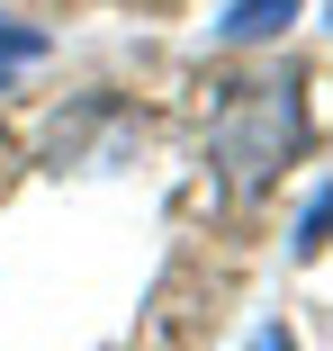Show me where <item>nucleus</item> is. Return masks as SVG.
<instances>
[{"instance_id":"obj_1","label":"nucleus","mask_w":333,"mask_h":351,"mask_svg":"<svg viewBox=\"0 0 333 351\" xmlns=\"http://www.w3.org/2000/svg\"><path fill=\"white\" fill-rule=\"evenodd\" d=\"M306 154V82L297 73H261V82H234L208 117V171L252 198V189H271L288 162Z\"/></svg>"},{"instance_id":"obj_5","label":"nucleus","mask_w":333,"mask_h":351,"mask_svg":"<svg viewBox=\"0 0 333 351\" xmlns=\"http://www.w3.org/2000/svg\"><path fill=\"white\" fill-rule=\"evenodd\" d=\"M252 351H297V342H288L280 324H261V342H252Z\"/></svg>"},{"instance_id":"obj_3","label":"nucleus","mask_w":333,"mask_h":351,"mask_svg":"<svg viewBox=\"0 0 333 351\" xmlns=\"http://www.w3.org/2000/svg\"><path fill=\"white\" fill-rule=\"evenodd\" d=\"M324 243H333V180H324V189L297 207V234H288V252H297V261H315Z\"/></svg>"},{"instance_id":"obj_4","label":"nucleus","mask_w":333,"mask_h":351,"mask_svg":"<svg viewBox=\"0 0 333 351\" xmlns=\"http://www.w3.org/2000/svg\"><path fill=\"white\" fill-rule=\"evenodd\" d=\"M27 63H45V36H36V27H18V19H0V82L27 73Z\"/></svg>"},{"instance_id":"obj_6","label":"nucleus","mask_w":333,"mask_h":351,"mask_svg":"<svg viewBox=\"0 0 333 351\" xmlns=\"http://www.w3.org/2000/svg\"><path fill=\"white\" fill-rule=\"evenodd\" d=\"M324 19H333V0H324Z\"/></svg>"},{"instance_id":"obj_2","label":"nucleus","mask_w":333,"mask_h":351,"mask_svg":"<svg viewBox=\"0 0 333 351\" xmlns=\"http://www.w3.org/2000/svg\"><path fill=\"white\" fill-rule=\"evenodd\" d=\"M297 10H306V0H225L208 36H217V45H234V54H243V45H280Z\"/></svg>"}]
</instances>
